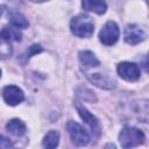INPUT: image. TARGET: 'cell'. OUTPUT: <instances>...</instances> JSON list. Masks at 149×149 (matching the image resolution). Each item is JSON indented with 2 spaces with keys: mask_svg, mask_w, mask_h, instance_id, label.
Returning <instances> with one entry per match:
<instances>
[{
  "mask_svg": "<svg viewBox=\"0 0 149 149\" xmlns=\"http://www.w3.org/2000/svg\"><path fill=\"white\" fill-rule=\"evenodd\" d=\"M71 33L80 38H88L93 35L94 23L92 19L86 14H78L72 17L70 22Z\"/></svg>",
  "mask_w": 149,
  "mask_h": 149,
  "instance_id": "6da1fadb",
  "label": "cell"
},
{
  "mask_svg": "<svg viewBox=\"0 0 149 149\" xmlns=\"http://www.w3.org/2000/svg\"><path fill=\"white\" fill-rule=\"evenodd\" d=\"M119 142L122 148H134L144 142V134L139 128L125 126L119 134Z\"/></svg>",
  "mask_w": 149,
  "mask_h": 149,
  "instance_id": "7a4b0ae2",
  "label": "cell"
},
{
  "mask_svg": "<svg viewBox=\"0 0 149 149\" xmlns=\"http://www.w3.org/2000/svg\"><path fill=\"white\" fill-rule=\"evenodd\" d=\"M86 78L95 86L99 88L104 90H113L116 86V80L112 77L111 73L108 72H102V71H97V72H88L85 71Z\"/></svg>",
  "mask_w": 149,
  "mask_h": 149,
  "instance_id": "3957f363",
  "label": "cell"
},
{
  "mask_svg": "<svg viewBox=\"0 0 149 149\" xmlns=\"http://www.w3.org/2000/svg\"><path fill=\"white\" fill-rule=\"evenodd\" d=\"M66 130L69 133V136L71 139V141L78 146V147H84L86 144H88L90 142V135L76 121H68L66 123Z\"/></svg>",
  "mask_w": 149,
  "mask_h": 149,
  "instance_id": "277c9868",
  "label": "cell"
},
{
  "mask_svg": "<svg viewBox=\"0 0 149 149\" xmlns=\"http://www.w3.org/2000/svg\"><path fill=\"white\" fill-rule=\"evenodd\" d=\"M120 36L119 26L114 21H107L99 33V41L104 45H113Z\"/></svg>",
  "mask_w": 149,
  "mask_h": 149,
  "instance_id": "5b68a950",
  "label": "cell"
},
{
  "mask_svg": "<svg viewBox=\"0 0 149 149\" xmlns=\"http://www.w3.org/2000/svg\"><path fill=\"white\" fill-rule=\"evenodd\" d=\"M76 108H77V112H78L79 116H80L81 120L90 127V129L92 130V133H93L95 136H99V135H100V132H101V127H100L99 120H98L84 105H81V104L78 102V101H76Z\"/></svg>",
  "mask_w": 149,
  "mask_h": 149,
  "instance_id": "8992f818",
  "label": "cell"
},
{
  "mask_svg": "<svg viewBox=\"0 0 149 149\" xmlns=\"http://www.w3.org/2000/svg\"><path fill=\"white\" fill-rule=\"evenodd\" d=\"M116 71H118V74L127 81H135L140 78V74H141L140 68L135 63H130V62L119 63L116 66Z\"/></svg>",
  "mask_w": 149,
  "mask_h": 149,
  "instance_id": "52a82bcc",
  "label": "cell"
},
{
  "mask_svg": "<svg viewBox=\"0 0 149 149\" xmlns=\"http://www.w3.org/2000/svg\"><path fill=\"white\" fill-rule=\"evenodd\" d=\"M123 38H125L126 43L135 45V44H139L140 42L144 41L146 33L143 31V29L140 26H137L135 23L127 24L123 30Z\"/></svg>",
  "mask_w": 149,
  "mask_h": 149,
  "instance_id": "ba28073f",
  "label": "cell"
},
{
  "mask_svg": "<svg viewBox=\"0 0 149 149\" xmlns=\"http://www.w3.org/2000/svg\"><path fill=\"white\" fill-rule=\"evenodd\" d=\"M2 98L7 105L15 106L23 101L24 93L20 87L15 85H7L2 90Z\"/></svg>",
  "mask_w": 149,
  "mask_h": 149,
  "instance_id": "9c48e42d",
  "label": "cell"
},
{
  "mask_svg": "<svg viewBox=\"0 0 149 149\" xmlns=\"http://www.w3.org/2000/svg\"><path fill=\"white\" fill-rule=\"evenodd\" d=\"M130 113L141 122L149 123V100L142 99L130 104Z\"/></svg>",
  "mask_w": 149,
  "mask_h": 149,
  "instance_id": "30bf717a",
  "label": "cell"
},
{
  "mask_svg": "<svg viewBox=\"0 0 149 149\" xmlns=\"http://www.w3.org/2000/svg\"><path fill=\"white\" fill-rule=\"evenodd\" d=\"M78 57H79V62H80V66L84 68V71L85 70H88V69H93V68H98L100 65V62L99 59L94 56V54L90 50H81L79 51L78 54Z\"/></svg>",
  "mask_w": 149,
  "mask_h": 149,
  "instance_id": "8fae6325",
  "label": "cell"
},
{
  "mask_svg": "<svg viewBox=\"0 0 149 149\" xmlns=\"http://www.w3.org/2000/svg\"><path fill=\"white\" fill-rule=\"evenodd\" d=\"M81 7L85 10L93 12L98 15H102L107 9V5L104 0H81Z\"/></svg>",
  "mask_w": 149,
  "mask_h": 149,
  "instance_id": "7c38bea8",
  "label": "cell"
},
{
  "mask_svg": "<svg viewBox=\"0 0 149 149\" xmlns=\"http://www.w3.org/2000/svg\"><path fill=\"white\" fill-rule=\"evenodd\" d=\"M1 40L3 41H7V42H10V41H21L22 38V34L21 31L19 30V28L14 27V26H5L2 29H1Z\"/></svg>",
  "mask_w": 149,
  "mask_h": 149,
  "instance_id": "4fadbf2b",
  "label": "cell"
},
{
  "mask_svg": "<svg viewBox=\"0 0 149 149\" xmlns=\"http://www.w3.org/2000/svg\"><path fill=\"white\" fill-rule=\"evenodd\" d=\"M6 130L15 136H22L26 133V125L20 119H12L6 123Z\"/></svg>",
  "mask_w": 149,
  "mask_h": 149,
  "instance_id": "5bb4252c",
  "label": "cell"
},
{
  "mask_svg": "<svg viewBox=\"0 0 149 149\" xmlns=\"http://www.w3.org/2000/svg\"><path fill=\"white\" fill-rule=\"evenodd\" d=\"M59 143V133L57 130H49L42 141V147L47 149H54Z\"/></svg>",
  "mask_w": 149,
  "mask_h": 149,
  "instance_id": "9a60e30c",
  "label": "cell"
},
{
  "mask_svg": "<svg viewBox=\"0 0 149 149\" xmlns=\"http://www.w3.org/2000/svg\"><path fill=\"white\" fill-rule=\"evenodd\" d=\"M9 22H10L12 26H14L16 28H27L29 26L28 20L24 17V15H22L19 12L10 13V15H9Z\"/></svg>",
  "mask_w": 149,
  "mask_h": 149,
  "instance_id": "2e32d148",
  "label": "cell"
},
{
  "mask_svg": "<svg viewBox=\"0 0 149 149\" xmlns=\"http://www.w3.org/2000/svg\"><path fill=\"white\" fill-rule=\"evenodd\" d=\"M43 51V48L40 45V44H33V45H30L27 50H26V52L24 54H22V61L23 62H26V61H28L31 56H34V55H36V54H38V52H42Z\"/></svg>",
  "mask_w": 149,
  "mask_h": 149,
  "instance_id": "e0dca14e",
  "label": "cell"
},
{
  "mask_svg": "<svg viewBox=\"0 0 149 149\" xmlns=\"http://www.w3.org/2000/svg\"><path fill=\"white\" fill-rule=\"evenodd\" d=\"M0 147H1L2 149H8V148L13 147V144H12L10 142H8L7 139H6L5 136H1V140H0Z\"/></svg>",
  "mask_w": 149,
  "mask_h": 149,
  "instance_id": "ac0fdd59",
  "label": "cell"
},
{
  "mask_svg": "<svg viewBox=\"0 0 149 149\" xmlns=\"http://www.w3.org/2000/svg\"><path fill=\"white\" fill-rule=\"evenodd\" d=\"M142 66H143V69L149 73V52L146 55V57L143 58V61H142Z\"/></svg>",
  "mask_w": 149,
  "mask_h": 149,
  "instance_id": "d6986e66",
  "label": "cell"
},
{
  "mask_svg": "<svg viewBox=\"0 0 149 149\" xmlns=\"http://www.w3.org/2000/svg\"><path fill=\"white\" fill-rule=\"evenodd\" d=\"M33 2H44V1H48V0H31Z\"/></svg>",
  "mask_w": 149,
  "mask_h": 149,
  "instance_id": "ffe728a7",
  "label": "cell"
}]
</instances>
